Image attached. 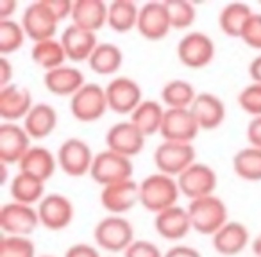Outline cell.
Segmentation results:
<instances>
[{"label":"cell","mask_w":261,"mask_h":257,"mask_svg":"<svg viewBox=\"0 0 261 257\" xmlns=\"http://www.w3.org/2000/svg\"><path fill=\"white\" fill-rule=\"evenodd\" d=\"M179 195H181V189H179L177 179L160 172L149 175L140 182V204L154 214H160L177 206Z\"/></svg>","instance_id":"1"},{"label":"cell","mask_w":261,"mask_h":257,"mask_svg":"<svg viewBox=\"0 0 261 257\" xmlns=\"http://www.w3.org/2000/svg\"><path fill=\"white\" fill-rule=\"evenodd\" d=\"M186 209L190 214L192 229L199 234L213 238L227 223V207H225L224 200L215 195L190 200Z\"/></svg>","instance_id":"2"},{"label":"cell","mask_w":261,"mask_h":257,"mask_svg":"<svg viewBox=\"0 0 261 257\" xmlns=\"http://www.w3.org/2000/svg\"><path fill=\"white\" fill-rule=\"evenodd\" d=\"M93 239L100 248L108 250L111 253L125 252L135 239V229L127 218L123 216H106L95 225Z\"/></svg>","instance_id":"3"},{"label":"cell","mask_w":261,"mask_h":257,"mask_svg":"<svg viewBox=\"0 0 261 257\" xmlns=\"http://www.w3.org/2000/svg\"><path fill=\"white\" fill-rule=\"evenodd\" d=\"M133 170L135 166L129 157H123L111 150H104V152L95 154L90 175L97 184L106 188V186L133 179Z\"/></svg>","instance_id":"4"},{"label":"cell","mask_w":261,"mask_h":257,"mask_svg":"<svg viewBox=\"0 0 261 257\" xmlns=\"http://www.w3.org/2000/svg\"><path fill=\"white\" fill-rule=\"evenodd\" d=\"M195 161V149L192 143L163 141L154 150V164L158 172L177 179Z\"/></svg>","instance_id":"5"},{"label":"cell","mask_w":261,"mask_h":257,"mask_svg":"<svg viewBox=\"0 0 261 257\" xmlns=\"http://www.w3.org/2000/svg\"><path fill=\"white\" fill-rule=\"evenodd\" d=\"M109 109L106 88H100L95 82H88L70 98V111L73 118L79 122H97Z\"/></svg>","instance_id":"6"},{"label":"cell","mask_w":261,"mask_h":257,"mask_svg":"<svg viewBox=\"0 0 261 257\" xmlns=\"http://www.w3.org/2000/svg\"><path fill=\"white\" fill-rule=\"evenodd\" d=\"M20 23H22L27 38L38 43V41L54 40L56 33H58L59 20L47 8L45 0H38V2L27 6Z\"/></svg>","instance_id":"7"},{"label":"cell","mask_w":261,"mask_h":257,"mask_svg":"<svg viewBox=\"0 0 261 257\" xmlns=\"http://www.w3.org/2000/svg\"><path fill=\"white\" fill-rule=\"evenodd\" d=\"M40 216L38 209L25 204L9 202L0 209V227L4 236H29L38 229Z\"/></svg>","instance_id":"8"},{"label":"cell","mask_w":261,"mask_h":257,"mask_svg":"<svg viewBox=\"0 0 261 257\" xmlns=\"http://www.w3.org/2000/svg\"><path fill=\"white\" fill-rule=\"evenodd\" d=\"M93 152L90 145L79 138H70L59 147L58 150V164L70 177H83L90 174L93 164Z\"/></svg>","instance_id":"9"},{"label":"cell","mask_w":261,"mask_h":257,"mask_svg":"<svg viewBox=\"0 0 261 257\" xmlns=\"http://www.w3.org/2000/svg\"><path fill=\"white\" fill-rule=\"evenodd\" d=\"M177 58L188 68H204L215 58V43L207 34L192 31L181 38L177 45Z\"/></svg>","instance_id":"10"},{"label":"cell","mask_w":261,"mask_h":257,"mask_svg":"<svg viewBox=\"0 0 261 257\" xmlns=\"http://www.w3.org/2000/svg\"><path fill=\"white\" fill-rule=\"evenodd\" d=\"M217 174L210 164L193 163L188 170H185L177 177V184L181 189V195L190 200L204 198V196L213 195L217 188Z\"/></svg>","instance_id":"11"},{"label":"cell","mask_w":261,"mask_h":257,"mask_svg":"<svg viewBox=\"0 0 261 257\" xmlns=\"http://www.w3.org/2000/svg\"><path fill=\"white\" fill-rule=\"evenodd\" d=\"M200 127L190 109H165L161 138L172 143H192L199 134Z\"/></svg>","instance_id":"12"},{"label":"cell","mask_w":261,"mask_h":257,"mask_svg":"<svg viewBox=\"0 0 261 257\" xmlns=\"http://www.w3.org/2000/svg\"><path fill=\"white\" fill-rule=\"evenodd\" d=\"M106 97L109 109L118 115H133L135 109L143 102L142 88L129 77H115L106 86Z\"/></svg>","instance_id":"13"},{"label":"cell","mask_w":261,"mask_h":257,"mask_svg":"<svg viewBox=\"0 0 261 257\" xmlns=\"http://www.w3.org/2000/svg\"><path fill=\"white\" fill-rule=\"evenodd\" d=\"M100 204L115 216H122L140 204V184L133 179L106 186L100 191Z\"/></svg>","instance_id":"14"},{"label":"cell","mask_w":261,"mask_h":257,"mask_svg":"<svg viewBox=\"0 0 261 257\" xmlns=\"http://www.w3.org/2000/svg\"><path fill=\"white\" fill-rule=\"evenodd\" d=\"M31 149V136L23 125L4 122L0 125V161L2 164H18Z\"/></svg>","instance_id":"15"},{"label":"cell","mask_w":261,"mask_h":257,"mask_svg":"<svg viewBox=\"0 0 261 257\" xmlns=\"http://www.w3.org/2000/svg\"><path fill=\"white\" fill-rule=\"evenodd\" d=\"M38 216L40 223L48 231H63L73 220V206L70 198L59 193L45 195V198L38 204Z\"/></svg>","instance_id":"16"},{"label":"cell","mask_w":261,"mask_h":257,"mask_svg":"<svg viewBox=\"0 0 261 257\" xmlns=\"http://www.w3.org/2000/svg\"><path fill=\"white\" fill-rule=\"evenodd\" d=\"M106 145L108 150L116 152L123 157H135L145 147V136L136 129L130 122L115 123L106 134Z\"/></svg>","instance_id":"17"},{"label":"cell","mask_w":261,"mask_h":257,"mask_svg":"<svg viewBox=\"0 0 261 257\" xmlns=\"http://www.w3.org/2000/svg\"><path fill=\"white\" fill-rule=\"evenodd\" d=\"M138 33L145 40L160 41L167 38L172 31L170 18H168L167 4L165 2H147L140 8L138 16Z\"/></svg>","instance_id":"18"},{"label":"cell","mask_w":261,"mask_h":257,"mask_svg":"<svg viewBox=\"0 0 261 257\" xmlns=\"http://www.w3.org/2000/svg\"><path fill=\"white\" fill-rule=\"evenodd\" d=\"M33 107V93L27 88L11 84L0 90V118L4 122L15 123L16 120H25Z\"/></svg>","instance_id":"19"},{"label":"cell","mask_w":261,"mask_h":257,"mask_svg":"<svg viewBox=\"0 0 261 257\" xmlns=\"http://www.w3.org/2000/svg\"><path fill=\"white\" fill-rule=\"evenodd\" d=\"M59 40H61L63 48L66 52V58L72 59L73 63L90 61L91 54L98 47L97 34L81 29V27L73 25V23L63 31Z\"/></svg>","instance_id":"20"},{"label":"cell","mask_w":261,"mask_h":257,"mask_svg":"<svg viewBox=\"0 0 261 257\" xmlns=\"http://www.w3.org/2000/svg\"><path fill=\"white\" fill-rule=\"evenodd\" d=\"M154 229L161 238L168 239V241H179V239L186 238L190 231H193L188 209L181 206H174L163 213L156 214L154 216Z\"/></svg>","instance_id":"21"},{"label":"cell","mask_w":261,"mask_h":257,"mask_svg":"<svg viewBox=\"0 0 261 257\" xmlns=\"http://www.w3.org/2000/svg\"><path fill=\"white\" fill-rule=\"evenodd\" d=\"M109 4L102 0H75L72 9V23L84 31L95 33L108 25Z\"/></svg>","instance_id":"22"},{"label":"cell","mask_w":261,"mask_h":257,"mask_svg":"<svg viewBox=\"0 0 261 257\" xmlns=\"http://www.w3.org/2000/svg\"><path fill=\"white\" fill-rule=\"evenodd\" d=\"M192 115L195 116L200 131H213L222 125L225 120V105L217 95L213 93H199L190 107Z\"/></svg>","instance_id":"23"},{"label":"cell","mask_w":261,"mask_h":257,"mask_svg":"<svg viewBox=\"0 0 261 257\" xmlns=\"http://www.w3.org/2000/svg\"><path fill=\"white\" fill-rule=\"evenodd\" d=\"M43 82L52 95L70 98L86 84L83 72L79 68H73V66H59L50 72H45Z\"/></svg>","instance_id":"24"},{"label":"cell","mask_w":261,"mask_h":257,"mask_svg":"<svg viewBox=\"0 0 261 257\" xmlns=\"http://www.w3.org/2000/svg\"><path fill=\"white\" fill-rule=\"evenodd\" d=\"M56 166H58V157L45 147H31L29 152L18 163L22 174L36 177L43 182H47L54 175Z\"/></svg>","instance_id":"25"},{"label":"cell","mask_w":261,"mask_h":257,"mask_svg":"<svg viewBox=\"0 0 261 257\" xmlns=\"http://www.w3.org/2000/svg\"><path fill=\"white\" fill-rule=\"evenodd\" d=\"M249 231L240 221H227L213 236V248L222 255H238L249 245Z\"/></svg>","instance_id":"26"},{"label":"cell","mask_w":261,"mask_h":257,"mask_svg":"<svg viewBox=\"0 0 261 257\" xmlns=\"http://www.w3.org/2000/svg\"><path fill=\"white\" fill-rule=\"evenodd\" d=\"M58 125V112L48 104H34L23 120V129L31 139H43L54 132Z\"/></svg>","instance_id":"27"},{"label":"cell","mask_w":261,"mask_h":257,"mask_svg":"<svg viewBox=\"0 0 261 257\" xmlns=\"http://www.w3.org/2000/svg\"><path fill=\"white\" fill-rule=\"evenodd\" d=\"M163 118H165L163 105L158 104L156 100H143L142 104L135 109V112L130 115L129 122L133 123V125H136V129H138L145 138H149V136H154L156 132L161 131Z\"/></svg>","instance_id":"28"},{"label":"cell","mask_w":261,"mask_h":257,"mask_svg":"<svg viewBox=\"0 0 261 257\" xmlns=\"http://www.w3.org/2000/svg\"><path fill=\"white\" fill-rule=\"evenodd\" d=\"M9 193L13 196V202L25 204V206H34L40 204L45 198V182L36 177H31L27 174H18L13 177L11 186H9Z\"/></svg>","instance_id":"29"},{"label":"cell","mask_w":261,"mask_h":257,"mask_svg":"<svg viewBox=\"0 0 261 257\" xmlns=\"http://www.w3.org/2000/svg\"><path fill=\"white\" fill-rule=\"evenodd\" d=\"M140 8L130 0H115L108 8V25L118 34L138 27Z\"/></svg>","instance_id":"30"},{"label":"cell","mask_w":261,"mask_h":257,"mask_svg":"<svg viewBox=\"0 0 261 257\" xmlns=\"http://www.w3.org/2000/svg\"><path fill=\"white\" fill-rule=\"evenodd\" d=\"M252 9L242 2H232V4L224 6V9L218 15V25L225 36L242 38V33L245 29L247 22L252 16Z\"/></svg>","instance_id":"31"},{"label":"cell","mask_w":261,"mask_h":257,"mask_svg":"<svg viewBox=\"0 0 261 257\" xmlns=\"http://www.w3.org/2000/svg\"><path fill=\"white\" fill-rule=\"evenodd\" d=\"M31 55H33V61L40 68H43L45 72H50V70H56L59 66H65V59H68L65 48H63L61 40H56V38L54 40H45L34 43Z\"/></svg>","instance_id":"32"},{"label":"cell","mask_w":261,"mask_h":257,"mask_svg":"<svg viewBox=\"0 0 261 257\" xmlns=\"http://www.w3.org/2000/svg\"><path fill=\"white\" fill-rule=\"evenodd\" d=\"M197 91L188 80H170L161 90V100L167 109H190L197 98Z\"/></svg>","instance_id":"33"},{"label":"cell","mask_w":261,"mask_h":257,"mask_svg":"<svg viewBox=\"0 0 261 257\" xmlns=\"http://www.w3.org/2000/svg\"><path fill=\"white\" fill-rule=\"evenodd\" d=\"M122 63H123V54L116 45L98 43V47L91 54L88 65L98 75H111V73L118 72Z\"/></svg>","instance_id":"34"},{"label":"cell","mask_w":261,"mask_h":257,"mask_svg":"<svg viewBox=\"0 0 261 257\" xmlns=\"http://www.w3.org/2000/svg\"><path fill=\"white\" fill-rule=\"evenodd\" d=\"M232 170L243 181H261V150L250 145L238 150L232 157Z\"/></svg>","instance_id":"35"},{"label":"cell","mask_w":261,"mask_h":257,"mask_svg":"<svg viewBox=\"0 0 261 257\" xmlns=\"http://www.w3.org/2000/svg\"><path fill=\"white\" fill-rule=\"evenodd\" d=\"M25 38L27 34L20 22H15V20L0 22V54H2V58L22 48Z\"/></svg>","instance_id":"36"},{"label":"cell","mask_w":261,"mask_h":257,"mask_svg":"<svg viewBox=\"0 0 261 257\" xmlns=\"http://www.w3.org/2000/svg\"><path fill=\"white\" fill-rule=\"evenodd\" d=\"M167 11L170 25L175 31L190 29L195 22V6L186 0H167Z\"/></svg>","instance_id":"37"},{"label":"cell","mask_w":261,"mask_h":257,"mask_svg":"<svg viewBox=\"0 0 261 257\" xmlns=\"http://www.w3.org/2000/svg\"><path fill=\"white\" fill-rule=\"evenodd\" d=\"M0 257H36V248L25 236H4L0 241Z\"/></svg>","instance_id":"38"},{"label":"cell","mask_w":261,"mask_h":257,"mask_svg":"<svg viewBox=\"0 0 261 257\" xmlns=\"http://www.w3.org/2000/svg\"><path fill=\"white\" fill-rule=\"evenodd\" d=\"M238 105L252 118L261 116V84H249L238 95Z\"/></svg>","instance_id":"39"},{"label":"cell","mask_w":261,"mask_h":257,"mask_svg":"<svg viewBox=\"0 0 261 257\" xmlns=\"http://www.w3.org/2000/svg\"><path fill=\"white\" fill-rule=\"evenodd\" d=\"M240 40H242L247 47L261 50V13H254V15L250 16V20L247 22Z\"/></svg>","instance_id":"40"},{"label":"cell","mask_w":261,"mask_h":257,"mask_svg":"<svg viewBox=\"0 0 261 257\" xmlns=\"http://www.w3.org/2000/svg\"><path fill=\"white\" fill-rule=\"evenodd\" d=\"M123 257H165V253L154 245L152 241H143L136 239L129 248L123 252Z\"/></svg>","instance_id":"41"},{"label":"cell","mask_w":261,"mask_h":257,"mask_svg":"<svg viewBox=\"0 0 261 257\" xmlns=\"http://www.w3.org/2000/svg\"><path fill=\"white\" fill-rule=\"evenodd\" d=\"M45 4L54 13V16L59 22H63V20L68 18V16H72L73 2H70V0H45Z\"/></svg>","instance_id":"42"},{"label":"cell","mask_w":261,"mask_h":257,"mask_svg":"<svg viewBox=\"0 0 261 257\" xmlns=\"http://www.w3.org/2000/svg\"><path fill=\"white\" fill-rule=\"evenodd\" d=\"M65 257H100L97 246L88 243H75L65 252Z\"/></svg>","instance_id":"43"},{"label":"cell","mask_w":261,"mask_h":257,"mask_svg":"<svg viewBox=\"0 0 261 257\" xmlns=\"http://www.w3.org/2000/svg\"><path fill=\"white\" fill-rule=\"evenodd\" d=\"M247 141L250 147L261 150V116H256L247 125Z\"/></svg>","instance_id":"44"},{"label":"cell","mask_w":261,"mask_h":257,"mask_svg":"<svg viewBox=\"0 0 261 257\" xmlns=\"http://www.w3.org/2000/svg\"><path fill=\"white\" fill-rule=\"evenodd\" d=\"M165 257H202L199 250L188 245H175L165 252Z\"/></svg>","instance_id":"45"},{"label":"cell","mask_w":261,"mask_h":257,"mask_svg":"<svg viewBox=\"0 0 261 257\" xmlns=\"http://www.w3.org/2000/svg\"><path fill=\"white\" fill-rule=\"evenodd\" d=\"M11 77H13V66L8 58L0 59V90L2 88L11 86Z\"/></svg>","instance_id":"46"},{"label":"cell","mask_w":261,"mask_h":257,"mask_svg":"<svg viewBox=\"0 0 261 257\" xmlns=\"http://www.w3.org/2000/svg\"><path fill=\"white\" fill-rule=\"evenodd\" d=\"M16 4L15 0H0V22H4V20H11V15H15Z\"/></svg>","instance_id":"47"},{"label":"cell","mask_w":261,"mask_h":257,"mask_svg":"<svg viewBox=\"0 0 261 257\" xmlns=\"http://www.w3.org/2000/svg\"><path fill=\"white\" fill-rule=\"evenodd\" d=\"M249 75L252 79V82L261 84V55L254 58L249 65Z\"/></svg>","instance_id":"48"},{"label":"cell","mask_w":261,"mask_h":257,"mask_svg":"<svg viewBox=\"0 0 261 257\" xmlns=\"http://www.w3.org/2000/svg\"><path fill=\"white\" fill-rule=\"evenodd\" d=\"M252 252L256 257H261V234L252 241Z\"/></svg>","instance_id":"49"},{"label":"cell","mask_w":261,"mask_h":257,"mask_svg":"<svg viewBox=\"0 0 261 257\" xmlns=\"http://www.w3.org/2000/svg\"><path fill=\"white\" fill-rule=\"evenodd\" d=\"M41 257H54V255H41Z\"/></svg>","instance_id":"50"}]
</instances>
